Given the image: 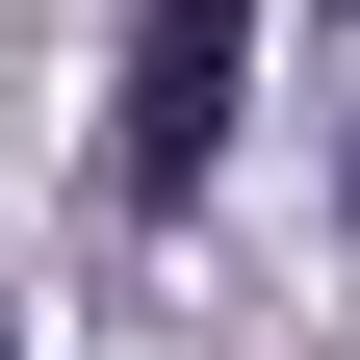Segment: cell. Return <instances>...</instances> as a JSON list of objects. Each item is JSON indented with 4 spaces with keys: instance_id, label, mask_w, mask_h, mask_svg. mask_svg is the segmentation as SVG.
<instances>
[{
    "instance_id": "obj_1",
    "label": "cell",
    "mask_w": 360,
    "mask_h": 360,
    "mask_svg": "<svg viewBox=\"0 0 360 360\" xmlns=\"http://www.w3.org/2000/svg\"><path fill=\"white\" fill-rule=\"evenodd\" d=\"M232 77H257V0H155L129 26V206H206L232 180Z\"/></svg>"
}]
</instances>
